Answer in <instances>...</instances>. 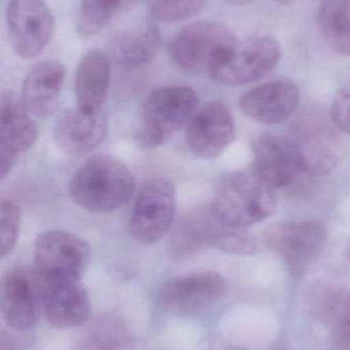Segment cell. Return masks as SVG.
<instances>
[{"mask_svg":"<svg viewBox=\"0 0 350 350\" xmlns=\"http://www.w3.org/2000/svg\"><path fill=\"white\" fill-rule=\"evenodd\" d=\"M135 189L131 170L116 158L103 154L88 158L69 181L71 199L96 213L118 209L131 199Z\"/></svg>","mask_w":350,"mask_h":350,"instance_id":"cell-1","label":"cell"},{"mask_svg":"<svg viewBox=\"0 0 350 350\" xmlns=\"http://www.w3.org/2000/svg\"><path fill=\"white\" fill-rule=\"evenodd\" d=\"M277 198L273 187L254 172H232L215 189L211 209L221 221L248 228L273 213Z\"/></svg>","mask_w":350,"mask_h":350,"instance_id":"cell-2","label":"cell"},{"mask_svg":"<svg viewBox=\"0 0 350 350\" xmlns=\"http://www.w3.org/2000/svg\"><path fill=\"white\" fill-rule=\"evenodd\" d=\"M197 110L199 96L188 86H166L153 90L144 102L136 144L144 150L160 147L187 126Z\"/></svg>","mask_w":350,"mask_h":350,"instance_id":"cell-3","label":"cell"},{"mask_svg":"<svg viewBox=\"0 0 350 350\" xmlns=\"http://www.w3.org/2000/svg\"><path fill=\"white\" fill-rule=\"evenodd\" d=\"M238 43L236 35L227 27L199 21L181 29L173 37L168 51L179 67L209 74Z\"/></svg>","mask_w":350,"mask_h":350,"instance_id":"cell-4","label":"cell"},{"mask_svg":"<svg viewBox=\"0 0 350 350\" xmlns=\"http://www.w3.org/2000/svg\"><path fill=\"white\" fill-rule=\"evenodd\" d=\"M90 259V247L69 232L51 230L35 241V267L45 283L80 282Z\"/></svg>","mask_w":350,"mask_h":350,"instance_id":"cell-5","label":"cell"},{"mask_svg":"<svg viewBox=\"0 0 350 350\" xmlns=\"http://www.w3.org/2000/svg\"><path fill=\"white\" fill-rule=\"evenodd\" d=\"M303 174L324 176L340 163L343 147L340 137L326 117L306 112L297 119L290 137Z\"/></svg>","mask_w":350,"mask_h":350,"instance_id":"cell-6","label":"cell"},{"mask_svg":"<svg viewBox=\"0 0 350 350\" xmlns=\"http://www.w3.org/2000/svg\"><path fill=\"white\" fill-rule=\"evenodd\" d=\"M327 240L326 228L320 222L279 221L266 228L264 242L289 267L292 275H303L320 256Z\"/></svg>","mask_w":350,"mask_h":350,"instance_id":"cell-7","label":"cell"},{"mask_svg":"<svg viewBox=\"0 0 350 350\" xmlns=\"http://www.w3.org/2000/svg\"><path fill=\"white\" fill-rule=\"evenodd\" d=\"M176 213V189L172 181L152 179L136 200L129 222L132 237L140 244L158 242L170 232Z\"/></svg>","mask_w":350,"mask_h":350,"instance_id":"cell-8","label":"cell"},{"mask_svg":"<svg viewBox=\"0 0 350 350\" xmlns=\"http://www.w3.org/2000/svg\"><path fill=\"white\" fill-rule=\"evenodd\" d=\"M281 49L275 39L256 37L236 45L232 53L209 73L210 77L228 86L251 83L268 75L279 63Z\"/></svg>","mask_w":350,"mask_h":350,"instance_id":"cell-9","label":"cell"},{"mask_svg":"<svg viewBox=\"0 0 350 350\" xmlns=\"http://www.w3.org/2000/svg\"><path fill=\"white\" fill-rule=\"evenodd\" d=\"M226 281L216 271L189 273L164 282L156 292V304L164 312L190 316L219 301Z\"/></svg>","mask_w":350,"mask_h":350,"instance_id":"cell-10","label":"cell"},{"mask_svg":"<svg viewBox=\"0 0 350 350\" xmlns=\"http://www.w3.org/2000/svg\"><path fill=\"white\" fill-rule=\"evenodd\" d=\"M0 308L12 330L25 332L36 325L42 308V281L36 269L16 267L3 275Z\"/></svg>","mask_w":350,"mask_h":350,"instance_id":"cell-11","label":"cell"},{"mask_svg":"<svg viewBox=\"0 0 350 350\" xmlns=\"http://www.w3.org/2000/svg\"><path fill=\"white\" fill-rule=\"evenodd\" d=\"M6 23L14 53L25 59L42 53L55 27L53 14L45 0H10Z\"/></svg>","mask_w":350,"mask_h":350,"instance_id":"cell-12","label":"cell"},{"mask_svg":"<svg viewBox=\"0 0 350 350\" xmlns=\"http://www.w3.org/2000/svg\"><path fill=\"white\" fill-rule=\"evenodd\" d=\"M38 137L32 114L14 92L0 96V174L5 178L23 154L31 149Z\"/></svg>","mask_w":350,"mask_h":350,"instance_id":"cell-13","label":"cell"},{"mask_svg":"<svg viewBox=\"0 0 350 350\" xmlns=\"http://www.w3.org/2000/svg\"><path fill=\"white\" fill-rule=\"evenodd\" d=\"M236 135L232 113L220 102L199 108L186 127V143L195 156L212 159L223 153Z\"/></svg>","mask_w":350,"mask_h":350,"instance_id":"cell-14","label":"cell"},{"mask_svg":"<svg viewBox=\"0 0 350 350\" xmlns=\"http://www.w3.org/2000/svg\"><path fill=\"white\" fill-rule=\"evenodd\" d=\"M108 133V119L104 111L88 113L77 108L61 115L53 129L55 145L68 155L82 156L95 151Z\"/></svg>","mask_w":350,"mask_h":350,"instance_id":"cell-15","label":"cell"},{"mask_svg":"<svg viewBox=\"0 0 350 350\" xmlns=\"http://www.w3.org/2000/svg\"><path fill=\"white\" fill-rule=\"evenodd\" d=\"M255 172L273 187H288L303 174L295 148L289 139L262 135L252 142Z\"/></svg>","mask_w":350,"mask_h":350,"instance_id":"cell-16","label":"cell"},{"mask_svg":"<svg viewBox=\"0 0 350 350\" xmlns=\"http://www.w3.org/2000/svg\"><path fill=\"white\" fill-rule=\"evenodd\" d=\"M299 90L289 80H277L249 90L240 100V110L257 122L279 124L299 105Z\"/></svg>","mask_w":350,"mask_h":350,"instance_id":"cell-17","label":"cell"},{"mask_svg":"<svg viewBox=\"0 0 350 350\" xmlns=\"http://www.w3.org/2000/svg\"><path fill=\"white\" fill-rule=\"evenodd\" d=\"M41 281L42 308L49 324L58 329H71L88 322L92 306L80 282L49 284Z\"/></svg>","mask_w":350,"mask_h":350,"instance_id":"cell-18","label":"cell"},{"mask_svg":"<svg viewBox=\"0 0 350 350\" xmlns=\"http://www.w3.org/2000/svg\"><path fill=\"white\" fill-rule=\"evenodd\" d=\"M65 70L55 61L35 64L25 77L22 98L29 112L38 118H47L57 111Z\"/></svg>","mask_w":350,"mask_h":350,"instance_id":"cell-19","label":"cell"},{"mask_svg":"<svg viewBox=\"0 0 350 350\" xmlns=\"http://www.w3.org/2000/svg\"><path fill=\"white\" fill-rule=\"evenodd\" d=\"M111 64L106 53L92 51L84 55L75 76L77 108L88 113L103 110L110 83Z\"/></svg>","mask_w":350,"mask_h":350,"instance_id":"cell-20","label":"cell"},{"mask_svg":"<svg viewBox=\"0 0 350 350\" xmlns=\"http://www.w3.org/2000/svg\"><path fill=\"white\" fill-rule=\"evenodd\" d=\"M318 22L323 38L332 51L350 55V0H324Z\"/></svg>","mask_w":350,"mask_h":350,"instance_id":"cell-21","label":"cell"},{"mask_svg":"<svg viewBox=\"0 0 350 350\" xmlns=\"http://www.w3.org/2000/svg\"><path fill=\"white\" fill-rule=\"evenodd\" d=\"M308 304L314 318L331 330L350 319V287H316L310 292Z\"/></svg>","mask_w":350,"mask_h":350,"instance_id":"cell-22","label":"cell"},{"mask_svg":"<svg viewBox=\"0 0 350 350\" xmlns=\"http://www.w3.org/2000/svg\"><path fill=\"white\" fill-rule=\"evenodd\" d=\"M133 333L123 319L116 316L101 317L88 328L79 350H133Z\"/></svg>","mask_w":350,"mask_h":350,"instance_id":"cell-23","label":"cell"},{"mask_svg":"<svg viewBox=\"0 0 350 350\" xmlns=\"http://www.w3.org/2000/svg\"><path fill=\"white\" fill-rule=\"evenodd\" d=\"M160 45V30L155 25L148 24L121 35L115 42V55L123 65L140 67L153 59Z\"/></svg>","mask_w":350,"mask_h":350,"instance_id":"cell-24","label":"cell"},{"mask_svg":"<svg viewBox=\"0 0 350 350\" xmlns=\"http://www.w3.org/2000/svg\"><path fill=\"white\" fill-rule=\"evenodd\" d=\"M135 0H82L78 14V32L92 36L127 10Z\"/></svg>","mask_w":350,"mask_h":350,"instance_id":"cell-25","label":"cell"},{"mask_svg":"<svg viewBox=\"0 0 350 350\" xmlns=\"http://www.w3.org/2000/svg\"><path fill=\"white\" fill-rule=\"evenodd\" d=\"M205 2L207 0H147V6L156 20L172 23L195 16Z\"/></svg>","mask_w":350,"mask_h":350,"instance_id":"cell-26","label":"cell"},{"mask_svg":"<svg viewBox=\"0 0 350 350\" xmlns=\"http://www.w3.org/2000/svg\"><path fill=\"white\" fill-rule=\"evenodd\" d=\"M21 210L18 204L3 199L0 205V255L8 256L16 246L20 232Z\"/></svg>","mask_w":350,"mask_h":350,"instance_id":"cell-27","label":"cell"},{"mask_svg":"<svg viewBox=\"0 0 350 350\" xmlns=\"http://www.w3.org/2000/svg\"><path fill=\"white\" fill-rule=\"evenodd\" d=\"M331 119L337 129L350 135V88L341 90L333 100Z\"/></svg>","mask_w":350,"mask_h":350,"instance_id":"cell-28","label":"cell"},{"mask_svg":"<svg viewBox=\"0 0 350 350\" xmlns=\"http://www.w3.org/2000/svg\"><path fill=\"white\" fill-rule=\"evenodd\" d=\"M14 339L12 337L2 335L1 336V347L0 350H18V347L14 345Z\"/></svg>","mask_w":350,"mask_h":350,"instance_id":"cell-29","label":"cell"},{"mask_svg":"<svg viewBox=\"0 0 350 350\" xmlns=\"http://www.w3.org/2000/svg\"><path fill=\"white\" fill-rule=\"evenodd\" d=\"M225 1L232 5H244V4L250 3L253 0H225Z\"/></svg>","mask_w":350,"mask_h":350,"instance_id":"cell-30","label":"cell"},{"mask_svg":"<svg viewBox=\"0 0 350 350\" xmlns=\"http://www.w3.org/2000/svg\"><path fill=\"white\" fill-rule=\"evenodd\" d=\"M273 1L279 2L281 4H291L294 0H273Z\"/></svg>","mask_w":350,"mask_h":350,"instance_id":"cell-31","label":"cell"},{"mask_svg":"<svg viewBox=\"0 0 350 350\" xmlns=\"http://www.w3.org/2000/svg\"><path fill=\"white\" fill-rule=\"evenodd\" d=\"M224 350H246V349H242V347H227V349H225Z\"/></svg>","mask_w":350,"mask_h":350,"instance_id":"cell-32","label":"cell"},{"mask_svg":"<svg viewBox=\"0 0 350 350\" xmlns=\"http://www.w3.org/2000/svg\"><path fill=\"white\" fill-rule=\"evenodd\" d=\"M271 350H288V349H286L285 347H275V349H273Z\"/></svg>","mask_w":350,"mask_h":350,"instance_id":"cell-33","label":"cell"},{"mask_svg":"<svg viewBox=\"0 0 350 350\" xmlns=\"http://www.w3.org/2000/svg\"><path fill=\"white\" fill-rule=\"evenodd\" d=\"M347 257H349V260L350 261V246L349 247V250H347Z\"/></svg>","mask_w":350,"mask_h":350,"instance_id":"cell-34","label":"cell"}]
</instances>
